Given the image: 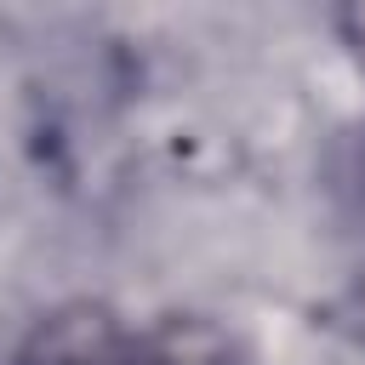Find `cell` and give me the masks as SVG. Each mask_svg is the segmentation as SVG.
<instances>
[{
	"label": "cell",
	"instance_id": "cell-1",
	"mask_svg": "<svg viewBox=\"0 0 365 365\" xmlns=\"http://www.w3.org/2000/svg\"><path fill=\"white\" fill-rule=\"evenodd\" d=\"M17 365H131V331L108 302H57L29 325Z\"/></svg>",
	"mask_w": 365,
	"mask_h": 365
},
{
	"label": "cell",
	"instance_id": "cell-3",
	"mask_svg": "<svg viewBox=\"0 0 365 365\" xmlns=\"http://www.w3.org/2000/svg\"><path fill=\"white\" fill-rule=\"evenodd\" d=\"M319 319H325L336 336H348V342H359V348H365V268H359V274H354V279H348V285L319 308Z\"/></svg>",
	"mask_w": 365,
	"mask_h": 365
},
{
	"label": "cell",
	"instance_id": "cell-4",
	"mask_svg": "<svg viewBox=\"0 0 365 365\" xmlns=\"http://www.w3.org/2000/svg\"><path fill=\"white\" fill-rule=\"evenodd\" d=\"M336 34H342V46L365 63V0H354V6L336 11Z\"/></svg>",
	"mask_w": 365,
	"mask_h": 365
},
{
	"label": "cell",
	"instance_id": "cell-2",
	"mask_svg": "<svg viewBox=\"0 0 365 365\" xmlns=\"http://www.w3.org/2000/svg\"><path fill=\"white\" fill-rule=\"evenodd\" d=\"M131 365H234V336L205 314H160L131 336Z\"/></svg>",
	"mask_w": 365,
	"mask_h": 365
}]
</instances>
